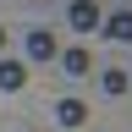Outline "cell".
<instances>
[{"mask_svg":"<svg viewBox=\"0 0 132 132\" xmlns=\"http://www.w3.org/2000/svg\"><path fill=\"white\" fill-rule=\"evenodd\" d=\"M99 28H105V39H116V44H132V11H110Z\"/></svg>","mask_w":132,"mask_h":132,"instance_id":"3957f363","label":"cell"},{"mask_svg":"<svg viewBox=\"0 0 132 132\" xmlns=\"http://www.w3.org/2000/svg\"><path fill=\"white\" fill-rule=\"evenodd\" d=\"M0 50H6V28H0Z\"/></svg>","mask_w":132,"mask_h":132,"instance_id":"ba28073f","label":"cell"},{"mask_svg":"<svg viewBox=\"0 0 132 132\" xmlns=\"http://www.w3.org/2000/svg\"><path fill=\"white\" fill-rule=\"evenodd\" d=\"M61 66H66V72H72V77H82V72H88V66H94V55H88V50H82V44H72V50H61Z\"/></svg>","mask_w":132,"mask_h":132,"instance_id":"8992f818","label":"cell"},{"mask_svg":"<svg viewBox=\"0 0 132 132\" xmlns=\"http://www.w3.org/2000/svg\"><path fill=\"white\" fill-rule=\"evenodd\" d=\"M55 121H61V127H82V121H88V105H82V99H72V94H66L61 105H55Z\"/></svg>","mask_w":132,"mask_h":132,"instance_id":"277c9868","label":"cell"},{"mask_svg":"<svg viewBox=\"0 0 132 132\" xmlns=\"http://www.w3.org/2000/svg\"><path fill=\"white\" fill-rule=\"evenodd\" d=\"M127 88H132V77H127Z\"/></svg>","mask_w":132,"mask_h":132,"instance_id":"9c48e42d","label":"cell"},{"mask_svg":"<svg viewBox=\"0 0 132 132\" xmlns=\"http://www.w3.org/2000/svg\"><path fill=\"white\" fill-rule=\"evenodd\" d=\"M66 16H72L77 33H94L99 22H105V16H99V0H72V11H66Z\"/></svg>","mask_w":132,"mask_h":132,"instance_id":"6da1fadb","label":"cell"},{"mask_svg":"<svg viewBox=\"0 0 132 132\" xmlns=\"http://www.w3.org/2000/svg\"><path fill=\"white\" fill-rule=\"evenodd\" d=\"M0 88H6V94L28 88V66H22V61H0Z\"/></svg>","mask_w":132,"mask_h":132,"instance_id":"5b68a950","label":"cell"},{"mask_svg":"<svg viewBox=\"0 0 132 132\" xmlns=\"http://www.w3.org/2000/svg\"><path fill=\"white\" fill-rule=\"evenodd\" d=\"M99 82H105V94H127V72H116V66H110Z\"/></svg>","mask_w":132,"mask_h":132,"instance_id":"52a82bcc","label":"cell"},{"mask_svg":"<svg viewBox=\"0 0 132 132\" xmlns=\"http://www.w3.org/2000/svg\"><path fill=\"white\" fill-rule=\"evenodd\" d=\"M28 61H55V33L50 28H33L28 33Z\"/></svg>","mask_w":132,"mask_h":132,"instance_id":"7a4b0ae2","label":"cell"}]
</instances>
